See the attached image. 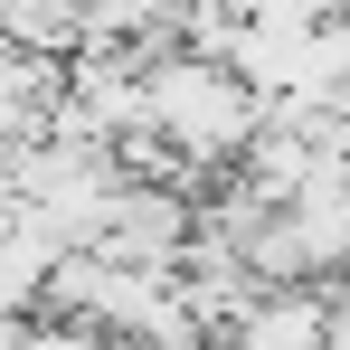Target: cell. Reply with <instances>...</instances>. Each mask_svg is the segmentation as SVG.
<instances>
[{"mask_svg":"<svg viewBox=\"0 0 350 350\" xmlns=\"http://www.w3.org/2000/svg\"><path fill=\"white\" fill-rule=\"evenodd\" d=\"M256 123H265V105L237 85L228 66H208V57H152L142 66V133L171 152L189 180H218L256 142Z\"/></svg>","mask_w":350,"mask_h":350,"instance_id":"cell-1","label":"cell"}]
</instances>
